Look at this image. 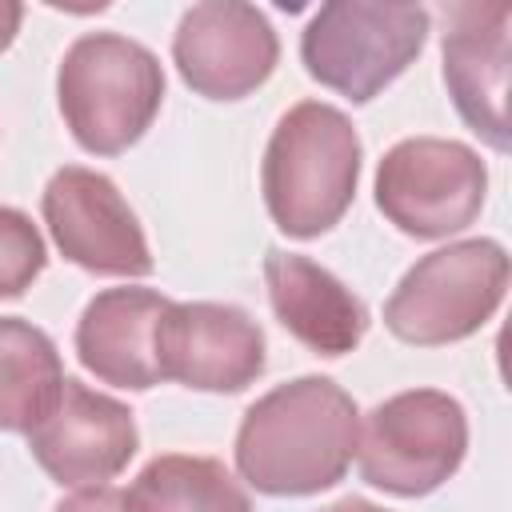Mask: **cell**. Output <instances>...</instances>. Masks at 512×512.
<instances>
[{
  "instance_id": "cell-1",
  "label": "cell",
  "mask_w": 512,
  "mask_h": 512,
  "mask_svg": "<svg viewBox=\"0 0 512 512\" xmlns=\"http://www.w3.org/2000/svg\"><path fill=\"white\" fill-rule=\"evenodd\" d=\"M356 440V400L328 376H296L244 412L236 468L264 496H316L344 480Z\"/></svg>"
},
{
  "instance_id": "cell-2",
  "label": "cell",
  "mask_w": 512,
  "mask_h": 512,
  "mask_svg": "<svg viewBox=\"0 0 512 512\" xmlns=\"http://www.w3.org/2000/svg\"><path fill=\"white\" fill-rule=\"evenodd\" d=\"M360 136L352 120L324 104H292L264 148L260 188L268 216L292 240H312L340 224L360 180Z\"/></svg>"
},
{
  "instance_id": "cell-3",
  "label": "cell",
  "mask_w": 512,
  "mask_h": 512,
  "mask_svg": "<svg viewBox=\"0 0 512 512\" xmlns=\"http://www.w3.org/2000/svg\"><path fill=\"white\" fill-rule=\"evenodd\" d=\"M56 100L84 152L120 156L152 128L164 104L160 56L120 32H84L60 60Z\"/></svg>"
},
{
  "instance_id": "cell-4",
  "label": "cell",
  "mask_w": 512,
  "mask_h": 512,
  "mask_svg": "<svg viewBox=\"0 0 512 512\" xmlns=\"http://www.w3.org/2000/svg\"><path fill=\"white\" fill-rule=\"evenodd\" d=\"M508 292V252L500 240L476 236L420 256L384 304V324L416 348L456 344L480 332Z\"/></svg>"
},
{
  "instance_id": "cell-5",
  "label": "cell",
  "mask_w": 512,
  "mask_h": 512,
  "mask_svg": "<svg viewBox=\"0 0 512 512\" xmlns=\"http://www.w3.org/2000/svg\"><path fill=\"white\" fill-rule=\"evenodd\" d=\"M428 24L432 16L420 4L336 0L316 8L304 24L300 60L324 88L352 104H368L424 52Z\"/></svg>"
},
{
  "instance_id": "cell-6",
  "label": "cell",
  "mask_w": 512,
  "mask_h": 512,
  "mask_svg": "<svg viewBox=\"0 0 512 512\" xmlns=\"http://www.w3.org/2000/svg\"><path fill=\"white\" fill-rule=\"evenodd\" d=\"M468 452L464 404L440 388H412L380 400L360 420L356 464L372 488L392 496L436 492Z\"/></svg>"
},
{
  "instance_id": "cell-7",
  "label": "cell",
  "mask_w": 512,
  "mask_h": 512,
  "mask_svg": "<svg viewBox=\"0 0 512 512\" xmlns=\"http://www.w3.org/2000/svg\"><path fill=\"white\" fill-rule=\"evenodd\" d=\"M488 192V168L476 148L444 136H408L376 164V208L416 240L464 232Z\"/></svg>"
},
{
  "instance_id": "cell-8",
  "label": "cell",
  "mask_w": 512,
  "mask_h": 512,
  "mask_svg": "<svg viewBox=\"0 0 512 512\" xmlns=\"http://www.w3.org/2000/svg\"><path fill=\"white\" fill-rule=\"evenodd\" d=\"M40 212L60 256L92 276L136 280L156 268L136 212L120 196V188L96 168H56L44 184Z\"/></svg>"
},
{
  "instance_id": "cell-9",
  "label": "cell",
  "mask_w": 512,
  "mask_h": 512,
  "mask_svg": "<svg viewBox=\"0 0 512 512\" xmlns=\"http://www.w3.org/2000/svg\"><path fill=\"white\" fill-rule=\"evenodd\" d=\"M172 60L180 80L208 100H244L256 92L280 60L272 20L244 0L192 4L172 36Z\"/></svg>"
},
{
  "instance_id": "cell-10",
  "label": "cell",
  "mask_w": 512,
  "mask_h": 512,
  "mask_svg": "<svg viewBox=\"0 0 512 512\" xmlns=\"http://www.w3.org/2000/svg\"><path fill=\"white\" fill-rule=\"evenodd\" d=\"M140 448L136 416L116 396L88 388L76 376H64L56 404L28 432L32 460L60 488H96L128 468Z\"/></svg>"
},
{
  "instance_id": "cell-11",
  "label": "cell",
  "mask_w": 512,
  "mask_h": 512,
  "mask_svg": "<svg viewBox=\"0 0 512 512\" xmlns=\"http://www.w3.org/2000/svg\"><path fill=\"white\" fill-rule=\"evenodd\" d=\"M156 352L164 380L196 392H244L264 372V328L236 304L172 300Z\"/></svg>"
},
{
  "instance_id": "cell-12",
  "label": "cell",
  "mask_w": 512,
  "mask_h": 512,
  "mask_svg": "<svg viewBox=\"0 0 512 512\" xmlns=\"http://www.w3.org/2000/svg\"><path fill=\"white\" fill-rule=\"evenodd\" d=\"M508 4H452L444 32V84L460 120L496 152H508Z\"/></svg>"
},
{
  "instance_id": "cell-13",
  "label": "cell",
  "mask_w": 512,
  "mask_h": 512,
  "mask_svg": "<svg viewBox=\"0 0 512 512\" xmlns=\"http://www.w3.org/2000/svg\"><path fill=\"white\" fill-rule=\"evenodd\" d=\"M168 296H160L156 288H104L96 292L80 320H76V356L80 364L112 384V388H128V392H148L156 388L160 376V320L168 312Z\"/></svg>"
},
{
  "instance_id": "cell-14",
  "label": "cell",
  "mask_w": 512,
  "mask_h": 512,
  "mask_svg": "<svg viewBox=\"0 0 512 512\" xmlns=\"http://www.w3.org/2000/svg\"><path fill=\"white\" fill-rule=\"evenodd\" d=\"M264 284H268L276 320L308 352L344 356L364 340V332H368L364 300L340 276H332L324 264L284 252V248H268Z\"/></svg>"
},
{
  "instance_id": "cell-15",
  "label": "cell",
  "mask_w": 512,
  "mask_h": 512,
  "mask_svg": "<svg viewBox=\"0 0 512 512\" xmlns=\"http://www.w3.org/2000/svg\"><path fill=\"white\" fill-rule=\"evenodd\" d=\"M64 388L52 336L20 316H0V432H32Z\"/></svg>"
},
{
  "instance_id": "cell-16",
  "label": "cell",
  "mask_w": 512,
  "mask_h": 512,
  "mask_svg": "<svg viewBox=\"0 0 512 512\" xmlns=\"http://www.w3.org/2000/svg\"><path fill=\"white\" fill-rule=\"evenodd\" d=\"M128 512H252L248 492L216 456L168 452L140 468L124 492Z\"/></svg>"
},
{
  "instance_id": "cell-17",
  "label": "cell",
  "mask_w": 512,
  "mask_h": 512,
  "mask_svg": "<svg viewBox=\"0 0 512 512\" xmlns=\"http://www.w3.org/2000/svg\"><path fill=\"white\" fill-rule=\"evenodd\" d=\"M48 248L28 212L0 204V300H16L44 272Z\"/></svg>"
},
{
  "instance_id": "cell-18",
  "label": "cell",
  "mask_w": 512,
  "mask_h": 512,
  "mask_svg": "<svg viewBox=\"0 0 512 512\" xmlns=\"http://www.w3.org/2000/svg\"><path fill=\"white\" fill-rule=\"evenodd\" d=\"M52 512H128L124 508V492L112 484H96V488H80L68 500H60Z\"/></svg>"
},
{
  "instance_id": "cell-19",
  "label": "cell",
  "mask_w": 512,
  "mask_h": 512,
  "mask_svg": "<svg viewBox=\"0 0 512 512\" xmlns=\"http://www.w3.org/2000/svg\"><path fill=\"white\" fill-rule=\"evenodd\" d=\"M20 20H24V8H20L16 0H0V52H4V48L16 40Z\"/></svg>"
},
{
  "instance_id": "cell-20",
  "label": "cell",
  "mask_w": 512,
  "mask_h": 512,
  "mask_svg": "<svg viewBox=\"0 0 512 512\" xmlns=\"http://www.w3.org/2000/svg\"><path fill=\"white\" fill-rule=\"evenodd\" d=\"M324 512H388V508H380V504H372V500H360V496H344V500H336V504L324 508Z\"/></svg>"
}]
</instances>
